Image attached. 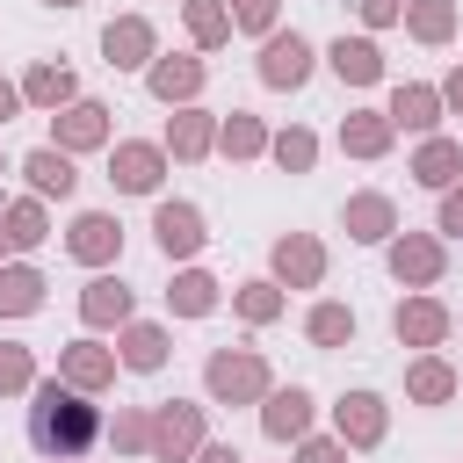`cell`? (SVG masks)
Segmentation results:
<instances>
[{
  "mask_svg": "<svg viewBox=\"0 0 463 463\" xmlns=\"http://www.w3.org/2000/svg\"><path fill=\"white\" fill-rule=\"evenodd\" d=\"M101 405L87 398V391H72L65 376H43L36 391H29V449L43 456V463H72V456H87L94 441H101Z\"/></svg>",
  "mask_w": 463,
  "mask_h": 463,
  "instance_id": "obj_1",
  "label": "cell"
},
{
  "mask_svg": "<svg viewBox=\"0 0 463 463\" xmlns=\"http://www.w3.org/2000/svg\"><path fill=\"white\" fill-rule=\"evenodd\" d=\"M203 391H210V405H260V398L275 391L268 354H260V347H210Z\"/></svg>",
  "mask_w": 463,
  "mask_h": 463,
  "instance_id": "obj_2",
  "label": "cell"
},
{
  "mask_svg": "<svg viewBox=\"0 0 463 463\" xmlns=\"http://www.w3.org/2000/svg\"><path fill=\"white\" fill-rule=\"evenodd\" d=\"M203 405L195 398H159L152 405V463H195L203 449Z\"/></svg>",
  "mask_w": 463,
  "mask_h": 463,
  "instance_id": "obj_3",
  "label": "cell"
},
{
  "mask_svg": "<svg viewBox=\"0 0 463 463\" xmlns=\"http://www.w3.org/2000/svg\"><path fill=\"white\" fill-rule=\"evenodd\" d=\"M109 181H116V195H159V181H166V145H152V137H116V145H109Z\"/></svg>",
  "mask_w": 463,
  "mask_h": 463,
  "instance_id": "obj_4",
  "label": "cell"
},
{
  "mask_svg": "<svg viewBox=\"0 0 463 463\" xmlns=\"http://www.w3.org/2000/svg\"><path fill=\"white\" fill-rule=\"evenodd\" d=\"M203 80H210V65H203L195 51H159V58L145 65V87H152V101H166V109H188V101L203 94Z\"/></svg>",
  "mask_w": 463,
  "mask_h": 463,
  "instance_id": "obj_5",
  "label": "cell"
},
{
  "mask_svg": "<svg viewBox=\"0 0 463 463\" xmlns=\"http://www.w3.org/2000/svg\"><path fill=\"white\" fill-rule=\"evenodd\" d=\"M109 116H116V109H101V101H87V94H80L72 109H58V116H51V145H58L65 159H72V152H101V145L116 137V123H109Z\"/></svg>",
  "mask_w": 463,
  "mask_h": 463,
  "instance_id": "obj_6",
  "label": "cell"
},
{
  "mask_svg": "<svg viewBox=\"0 0 463 463\" xmlns=\"http://www.w3.org/2000/svg\"><path fill=\"white\" fill-rule=\"evenodd\" d=\"M383 253H391V275H398L405 289H434V282H441V268H449L441 232H398Z\"/></svg>",
  "mask_w": 463,
  "mask_h": 463,
  "instance_id": "obj_7",
  "label": "cell"
},
{
  "mask_svg": "<svg viewBox=\"0 0 463 463\" xmlns=\"http://www.w3.org/2000/svg\"><path fill=\"white\" fill-rule=\"evenodd\" d=\"M101 58H109V72H145V65L159 58V29H152L145 14H116V22L101 29Z\"/></svg>",
  "mask_w": 463,
  "mask_h": 463,
  "instance_id": "obj_8",
  "label": "cell"
},
{
  "mask_svg": "<svg viewBox=\"0 0 463 463\" xmlns=\"http://www.w3.org/2000/svg\"><path fill=\"white\" fill-rule=\"evenodd\" d=\"M340 232H347L354 246H391V239H398V203H391L383 188H362V195L340 203Z\"/></svg>",
  "mask_w": 463,
  "mask_h": 463,
  "instance_id": "obj_9",
  "label": "cell"
},
{
  "mask_svg": "<svg viewBox=\"0 0 463 463\" xmlns=\"http://www.w3.org/2000/svg\"><path fill=\"white\" fill-rule=\"evenodd\" d=\"M152 239H159L166 260H195L210 246V224H203L195 203H152Z\"/></svg>",
  "mask_w": 463,
  "mask_h": 463,
  "instance_id": "obj_10",
  "label": "cell"
},
{
  "mask_svg": "<svg viewBox=\"0 0 463 463\" xmlns=\"http://www.w3.org/2000/svg\"><path fill=\"white\" fill-rule=\"evenodd\" d=\"M391 333H398V347L434 354V347L449 340V304H441V297H427V289H412V297L391 311Z\"/></svg>",
  "mask_w": 463,
  "mask_h": 463,
  "instance_id": "obj_11",
  "label": "cell"
},
{
  "mask_svg": "<svg viewBox=\"0 0 463 463\" xmlns=\"http://www.w3.org/2000/svg\"><path fill=\"white\" fill-rule=\"evenodd\" d=\"M333 434H340L347 449H376V441L391 434V405H383L376 391H340V405H333Z\"/></svg>",
  "mask_w": 463,
  "mask_h": 463,
  "instance_id": "obj_12",
  "label": "cell"
},
{
  "mask_svg": "<svg viewBox=\"0 0 463 463\" xmlns=\"http://www.w3.org/2000/svg\"><path fill=\"white\" fill-rule=\"evenodd\" d=\"M311 80V43L297 36V29H275L268 43H260V87H275V94H297Z\"/></svg>",
  "mask_w": 463,
  "mask_h": 463,
  "instance_id": "obj_13",
  "label": "cell"
},
{
  "mask_svg": "<svg viewBox=\"0 0 463 463\" xmlns=\"http://www.w3.org/2000/svg\"><path fill=\"white\" fill-rule=\"evenodd\" d=\"M268 268H275L282 289H318V282H326V246H318L311 232H282L275 253H268Z\"/></svg>",
  "mask_w": 463,
  "mask_h": 463,
  "instance_id": "obj_14",
  "label": "cell"
},
{
  "mask_svg": "<svg viewBox=\"0 0 463 463\" xmlns=\"http://www.w3.org/2000/svg\"><path fill=\"white\" fill-rule=\"evenodd\" d=\"M65 253H72L80 268H109V260L123 253V224H116L109 210H80L72 232H65Z\"/></svg>",
  "mask_w": 463,
  "mask_h": 463,
  "instance_id": "obj_15",
  "label": "cell"
},
{
  "mask_svg": "<svg viewBox=\"0 0 463 463\" xmlns=\"http://www.w3.org/2000/svg\"><path fill=\"white\" fill-rule=\"evenodd\" d=\"M130 318H137V297H130L116 275H94V282L80 289V326H87V333H123Z\"/></svg>",
  "mask_w": 463,
  "mask_h": 463,
  "instance_id": "obj_16",
  "label": "cell"
},
{
  "mask_svg": "<svg viewBox=\"0 0 463 463\" xmlns=\"http://www.w3.org/2000/svg\"><path fill=\"white\" fill-rule=\"evenodd\" d=\"M116 369H123V362H116V347H101L94 333H87V340H72V347H58V376H65L72 391H87V398H94V391H109V383H116Z\"/></svg>",
  "mask_w": 463,
  "mask_h": 463,
  "instance_id": "obj_17",
  "label": "cell"
},
{
  "mask_svg": "<svg viewBox=\"0 0 463 463\" xmlns=\"http://www.w3.org/2000/svg\"><path fill=\"white\" fill-rule=\"evenodd\" d=\"M311 412H318V405H311L304 383H275V391L260 398V434H268V441H304V434H311Z\"/></svg>",
  "mask_w": 463,
  "mask_h": 463,
  "instance_id": "obj_18",
  "label": "cell"
},
{
  "mask_svg": "<svg viewBox=\"0 0 463 463\" xmlns=\"http://www.w3.org/2000/svg\"><path fill=\"white\" fill-rule=\"evenodd\" d=\"M22 101H29V109H43V116L72 109V101H80V80H72V65H65V58H36V65L22 72Z\"/></svg>",
  "mask_w": 463,
  "mask_h": 463,
  "instance_id": "obj_19",
  "label": "cell"
},
{
  "mask_svg": "<svg viewBox=\"0 0 463 463\" xmlns=\"http://www.w3.org/2000/svg\"><path fill=\"white\" fill-rule=\"evenodd\" d=\"M398 130H412V137H441V87H427V80H405V87H391V109H383Z\"/></svg>",
  "mask_w": 463,
  "mask_h": 463,
  "instance_id": "obj_20",
  "label": "cell"
},
{
  "mask_svg": "<svg viewBox=\"0 0 463 463\" xmlns=\"http://www.w3.org/2000/svg\"><path fill=\"white\" fill-rule=\"evenodd\" d=\"M159 145H166V159L195 166V159H210V152H217V116L188 101V109H174V123H166V137H159Z\"/></svg>",
  "mask_w": 463,
  "mask_h": 463,
  "instance_id": "obj_21",
  "label": "cell"
},
{
  "mask_svg": "<svg viewBox=\"0 0 463 463\" xmlns=\"http://www.w3.org/2000/svg\"><path fill=\"white\" fill-rule=\"evenodd\" d=\"M166 354H174V340H166V326H152V318H130V326L116 333V362L137 369V376L166 369Z\"/></svg>",
  "mask_w": 463,
  "mask_h": 463,
  "instance_id": "obj_22",
  "label": "cell"
},
{
  "mask_svg": "<svg viewBox=\"0 0 463 463\" xmlns=\"http://www.w3.org/2000/svg\"><path fill=\"white\" fill-rule=\"evenodd\" d=\"M326 65H333L340 87H376V80H383V51H376L369 36H333Z\"/></svg>",
  "mask_w": 463,
  "mask_h": 463,
  "instance_id": "obj_23",
  "label": "cell"
},
{
  "mask_svg": "<svg viewBox=\"0 0 463 463\" xmlns=\"http://www.w3.org/2000/svg\"><path fill=\"white\" fill-rule=\"evenodd\" d=\"M391 145H398V123H391L383 109H354V116L340 123V152H347V159H383Z\"/></svg>",
  "mask_w": 463,
  "mask_h": 463,
  "instance_id": "obj_24",
  "label": "cell"
},
{
  "mask_svg": "<svg viewBox=\"0 0 463 463\" xmlns=\"http://www.w3.org/2000/svg\"><path fill=\"white\" fill-rule=\"evenodd\" d=\"M412 181L434 188V195H449V188L463 181V145H456V137H420V152H412Z\"/></svg>",
  "mask_w": 463,
  "mask_h": 463,
  "instance_id": "obj_25",
  "label": "cell"
},
{
  "mask_svg": "<svg viewBox=\"0 0 463 463\" xmlns=\"http://www.w3.org/2000/svg\"><path fill=\"white\" fill-rule=\"evenodd\" d=\"M275 145V130L253 116V109H232V116H217V152L224 159H260Z\"/></svg>",
  "mask_w": 463,
  "mask_h": 463,
  "instance_id": "obj_26",
  "label": "cell"
},
{
  "mask_svg": "<svg viewBox=\"0 0 463 463\" xmlns=\"http://www.w3.org/2000/svg\"><path fill=\"white\" fill-rule=\"evenodd\" d=\"M22 174H29V195H43V203H51V195L65 203V195L80 188V174H72V159H65L58 145H36V152L22 159Z\"/></svg>",
  "mask_w": 463,
  "mask_h": 463,
  "instance_id": "obj_27",
  "label": "cell"
},
{
  "mask_svg": "<svg viewBox=\"0 0 463 463\" xmlns=\"http://www.w3.org/2000/svg\"><path fill=\"white\" fill-rule=\"evenodd\" d=\"M217 304H224V282L203 275V268H181L174 289H166V311H174V318H210Z\"/></svg>",
  "mask_w": 463,
  "mask_h": 463,
  "instance_id": "obj_28",
  "label": "cell"
},
{
  "mask_svg": "<svg viewBox=\"0 0 463 463\" xmlns=\"http://www.w3.org/2000/svg\"><path fill=\"white\" fill-rule=\"evenodd\" d=\"M456 383H463V376H456L441 354H412V362H405V398H412V405H449Z\"/></svg>",
  "mask_w": 463,
  "mask_h": 463,
  "instance_id": "obj_29",
  "label": "cell"
},
{
  "mask_svg": "<svg viewBox=\"0 0 463 463\" xmlns=\"http://www.w3.org/2000/svg\"><path fill=\"white\" fill-rule=\"evenodd\" d=\"M0 232H7V246H14V253H36V246L51 239L43 195H14V203H0Z\"/></svg>",
  "mask_w": 463,
  "mask_h": 463,
  "instance_id": "obj_30",
  "label": "cell"
},
{
  "mask_svg": "<svg viewBox=\"0 0 463 463\" xmlns=\"http://www.w3.org/2000/svg\"><path fill=\"white\" fill-rule=\"evenodd\" d=\"M43 275L29 268V260H7L0 268V318H29V311H43Z\"/></svg>",
  "mask_w": 463,
  "mask_h": 463,
  "instance_id": "obj_31",
  "label": "cell"
},
{
  "mask_svg": "<svg viewBox=\"0 0 463 463\" xmlns=\"http://www.w3.org/2000/svg\"><path fill=\"white\" fill-rule=\"evenodd\" d=\"M181 22H188L195 51H224L232 43V7L224 0H181Z\"/></svg>",
  "mask_w": 463,
  "mask_h": 463,
  "instance_id": "obj_32",
  "label": "cell"
},
{
  "mask_svg": "<svg viewBox=\"0 0 463 463\" xmlns=\"http://www.w3.org/2000/svg\"><path fill=\"white\" fill-rule=\"evenodd\" d=\"M232 311H239L246 326H275V318L289 311V297H282L275 275H260V282H239V289H232Z\"/></svg>",
  "mask_w": 463,
  "mask_h": 463,
  "instance_id": "obj_33",
  "label": "cell"
},
{
  "mask_svg": "<svg viewBox=\"0 0 463 463\" xmlns=\"http://www.w3.org/2000/svg\"><path fill=\"white\" fill-rule=\"evenodd\" d=\"M101 441L116 456H152V405H116V420L101 427Z\"/></svg>",
  "mask_w": 463,
  "mask_h": 463,
  "instance_id": "obj_34",
  "label": "cell"
},
{
  "mask_svg": "<svg viewBox=\"0 0 463 463\" xmlns=\"http://www.w3.org/2000/svg\"><path fill=\"white\" fill-rule=\"evenodd\" d=\"M405 29H412V43L441 51L456 36V0H405Z\"/></svg>",
  "mask_w": 463,
  "mask_h": 463,
  "instance_id": "obj_35",
  "label": "cell"
},
{
  "mask_svg": "<svg viewBox=\"0 0 463 463\" xmlns=\"http://www.w3.org/2000/svg\"><path fill=\"white\" fill-rule=\"evenodd\" d=\"M304 340H311V347H347V340H354V311L333 304V297L311 304V311H304Z\"/></svg>",
  "mask_w": 463,
  "mask_h": 463,
  "instance_id": "obj_36",
  "label": "cell"
},
{
  "mask_svg": "<svg viewBox=\"0 0 463 463\" xmlns=\"http://www.w3.org/2000/svg\"><path fill=\"white\" fill-rule=\"evenodd\" d=\"M268 159H275L282 174H311V166H318V137H311L304 123H289V130H275V145H268Z\"/></svg>",
  "mask_w": 463,
  "mask_h": 463,
  "instance_id": "obj_37",
  "label": "cell"
},
{
  "mask_svg": "<svg viewBox=\"0 0 463 463\" xmlns=\"http://www.w3.org/2000/svg\"><path fill=\"white\" fill-rule=\"evenodd\" d=\"M22 391H36V354L22 340H0V398H22Z\"/></svg>",
  "mask_w": 463,
  "mask_h": 463,
  "instance_id": "obj_38",
  "label": "cell"
},
{
  "mask_svg": "<svg viewBox=\"0 0 463 463\" xmlns=\"http://www.w3.org/2000/svg\"><path fill=\"white\" fill-rule=\"evenodd\" d=\"M224 7H232V29H239V36H260V43L275 36V14H282V0H224Z\"/></svg>",
  "mask_w": 463,
  "mask_h": 463,
  "instance_id": "obj_39",
  "label": "cell"
},
{
  "mask_svg": "<svg viewBox=\"0 0 463 463\" xmlns=\"http://www.w3.org/2000/svg\"><path fill=\"white\" fill-rule=\"evenodd\" d=\"M297 463H347V441L340 434H304L297 441Z\"/></svg>",
  "mask_w": 463,
  "mask_h": 463,
  "instance_id": "obj_40",
  "label": "cell"
},
{
  "mask_svg": "<svg viewBox=\"0 0 463 463\" xmlns=\"http://www.w3.org/2000/svg\"><path fill=\"white\" fill-rule=\"evenodd\" d=\"M434 232H441V239H463V181L441 195V210H434Z\"/></svg>",
  "mask_w": 463,
  "mask_h": 463,
  "instance_id": "obj_41",
  "label": "cell"
},
{
  "mask_svg": "<svg viewBox=\"0 0 463 463\" xmlns=\"http://www.w3.org/2000/svg\"><path fill=\"white\" fill-rule=\"evenodd\" d=\"M354 14L369 29H391V22H405V0H354Z\"/></svg>",
  "mask_w": 463,
  "mask_h": 463,
  "instance_id": "obj_42",
  "label": "cell"
},
{
  "mask_svg": "<svg viewBox=\"0 0 463 463\" xmlns=\"http://www.w3.org/2000/svg\"><path fill=\"white\" fill-rule=\"evenodd\" d=\"M195 463H246V456H239L232 441H203V449H195Z\"/></svg>",
  "mask_w": 463,
  "mask_h": 463,
  "instance_id": "obj_43",
  "label": "cell"
},
{
  "mask_svg": "<svg viewBox=\"0 0 463 463\" xmlns=\"http://www.w3.org/2000/svg\"><path fill=\"white\" fill-rule=\"evenodd\" d=\"M441 109H456V116H463V65L441 80Z\"/></svg>",
  "mask_w": 463,
  "mask_h": 463,
  "instance_id": "obj_44",
  "label": "cell"
},
{
  "mask_svg": "<svg viewBox=\"0 0 463 463\" xmlns=\"http://www.w3.org/2000/svg\"><path fill=\"white\" fill-rule=\"evenodd\" d=\"M14 109H22V87H14V80H0V123H7Z\"/></svg>",
  "mask_w": 463,
  "mask_h": 463,
  "instance_id": "obj_45",
  "label": "cell"
},
{
  "mask_svg": "<svg viewBox=\"0 0 463 463\" xmlns=\"http://www.w3.org/2000/svg\"><path fill=\"white\" fill-rule=\"evenodd\" d=\"M43 7H87V0H43Z\"/></svg>",
  "mask_w": 463,
  "mask_h": 463,
  "instance_id": "obj_46",
  "label": "cell"
},
{
  "mask_svg": "<svg viewBox=\"0 0 463 463\" xmlns=\"http://www.w3.org/2000/svg\"><path fill=\"white\" fill-rule=\"evenodd\" d=\"M7 253H14V246H7V232H0V268H7Z\"/></svg>",
  "mask_w": 463,
  "mask_h": 463,
  "instance_id": "obj_47",
  "label": "cell"
},
{
  "mask_svg": "<svg viewBox=\"0 0 463 463\" xmlns=\"http://www.w3.org/2000/svg\"><path fill=\"white\" fill-rule=\"evenodd\" d=\"M0 174H7V159H0Z\"/></svg>",
  "mask_w": 463,
  "mask_h": 463,
  "instance_id": "obj_48",
  "label": "cell"
},
{
  "mask_svg": "<svg viewBox=\"0 0 463 463\" xmlns=\"http://www.w3.org/2000/svg\"><path fill=\"white\" fill-rule=\"evenodd\" d=\"M72 463H80V456H72Z\"/></svg>",
  "mask_w": 463,
  "mask_h": 463,
  "instance_id": "obj_49",
  "label": "cell"
}]
</instances>
